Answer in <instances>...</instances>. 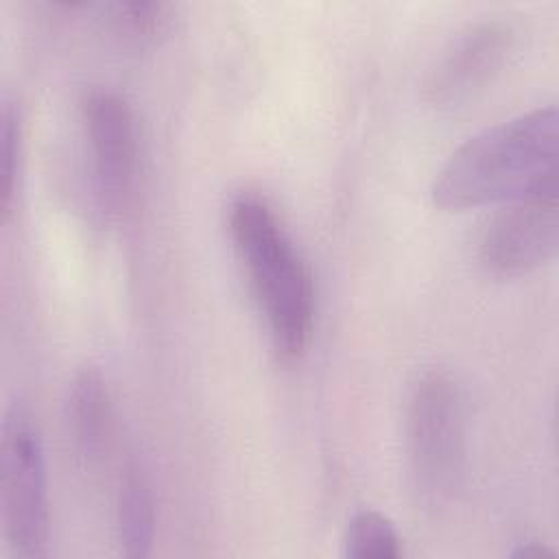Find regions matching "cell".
<instances>
[{"instance_id": "1", "label": "cell", "mask_w": 559, "mask_h": 559, "mask_svg": "<svg viewBox=\"0 0 559 559\" xmlns=\"http://www.w3.org/2000/svg\"><path fill=\"white\" fill-rule=\"evenodd\" d=\"M557 186V107L489 127L461 144L432 183V203L441 210L511 203Z\"/></svg>"}, {"instance_id": "7", "label": "cell", "mask_w": 559, "mask_h": 559, "mask_svg": "<svg viewBox=\"0 0 559 559\" xmlns=\"http://www.w3.org/2000/svg\"><path fill=\"white\" fill-rule=\"evenodd\" d=\"M518 33L504 20H485L463 31L439 57L426 81V100L456 109L483 94L509 63Z\"/></svg>"}, {"instance_id": "2", "label": "cell", "mask_w": 559, "mask_h": 559, "mask_svg": "<svg viewBox=\"0 0 559 559\" xmlns=\"http://www.w3.org/2000/svg\"><path fill=\"white\" fill-rule=\"evenodd\" d=\"M229 234L282 358H299L312 336V277L275 210L258 194H240L229 207Z\"/></svg>"}, {"instance_id": "11", "label": "cell", "mask_w": 559, "mask_h": 559, "mask_svg": "<svg viewBox=\"0 0 559 559\" xmlns=\"http://www.w3.org/2000/svg\"><path fill=\"white\" fill-rule=\"evenodd\" d=\"M20 151H22L20 109L15 107V103L4 98L2 111H0V212L4 221L9 218L15 201Z\"/></svg>"}, {"instance_id": "9", "label": "cell", "mask_w": 559, "mask_h": 559, "mask_svg": "<svg viewBox=\"0 0 559 559\" xmlns=\"http://www.w3.org/2000/svg\"><path fill=\"white\" fill-rule=\"evenodd\" d=\"M118 539L127 557H148L155 539V498L146 469L129 461L120 474L116 498Z\"/></svg>"}, {"instance_id": "6", "label": "cell", "mask_w": 559, "mask_h": 559, "mask_svg": "<svg viewBox=\"0 0 559 559\" xmlns=\"http://www.w3.org/2000/svg\"><path fill=\"white\" fill-rule=\"evenodd\" d=\"M559 203L557 186L511 201L480 236L478 255L493 275H524L557 253Z\"/></svg>"}, {"instance_id": "10", "label": "cell", "mask_w": 559, "mask_h": 559, "mask_svg": "<svg viewBox=\"0 0 559 559\" xmlns=\"http://www.w3.org/2000/svg\"><path fill=\"white\" fill-rule=\"evenodd\" d=\"M343 550L349 559H397L402 555L397 531L382 513L371 509H360L352 515Z\"/></svg>"}, {"instance_id": "5", "label": "cell", "mask_w": 559, "mask_h": 559, "mask_svg": "<svg viewBox=\"0 0 559 559\" xmlns=\"http://www.w3.org/2000/svg\"><path fill=\"white\" fill-rule=\"evenodd\" d=\"M94 199L103 216L124 218L138 192L140 140L131 105L111 90H94L83 103Z\"/></svg>"}, {"instance_id": "4", "label": "cell", "mask_w": 559, "mask_h": 559, "mask_svg": "<svg viewBox=\"0 0 559 559\" xmlns=\"http://www.w3.org/2000/svg\"><path fill=\"white\" fill-rule=\"evenodd\" d=\"M0 507L9 548L17 557H41L50 537L46 454L31 413L13 402L0 430Z\"/></svg>"}, {"instance_id": "8", "label": "cell", "mask_w": 559, "mask_h": 559, "mask_svg": "<svg viewBox=\"0 0 559 559\" xmlns=\"http://www.w3.org/2000/svg\"><path fill=\"white\" fill-rule=\"evenodd\" d=\"M68 435L79 461L87 467L98 465L111 445L114 413L109 389L98 369H81L68 391L66 402Z\"/></svg>"}, {"instance_id": "12", "label": "cell", "mask_w": 559, "mask_h": 559, "mask_svg": "<svg viewBox=\"0 0 559 559\" xmlns=\"http://www.w3.org/2000/svg\"><path fill=\"white\" fill-rule=\"evenodd\" d=\"M116 22L118 26L129 33L131 37H148L159 31L166 11L162 2H127L116 7Z\"/></svg>"}, {"instance_id": "13", "label": "cell", "mask_w": 559, "mask_h": 559, "mask_svg": "<svg viewBox=\"0 0 559 559\" xmlns=\"http://www.w3.org/2000/svg\"><path fill=\"white\" fill-rule=\"evenodd\" d=\"M511 557H518V559H544V557H555V550H550L548 546H544V544H539V542H524V544H520L518 548H513L511 550Z\"/></svg>"}, {"instance_id": "3", "label": "cell", "mask_w": 559, "mask_h": 559, "mask_svg": "<svg viewBox=\"0 0 559 559\" xmlns=\"http://www.w3.org/2000/svg\"><path fill=\"white\" fill-rule=\"evenodd\" d=\"M406 454L421 507H450L465 474V408L452 373L428 369L415 380L406 406Z\"/></svg>"}]
</instances>
